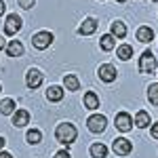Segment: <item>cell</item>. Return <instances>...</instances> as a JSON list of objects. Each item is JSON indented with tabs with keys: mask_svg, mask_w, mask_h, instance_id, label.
<instances>
[{
	"mask_svg": "<svg viewBox=\"0 0 158 158\" xmlns=\"http://www.w3.org/2000/svg\"><path fill=\"white\" fill-rule=\"evenodd\" d=\"M97 76L103 82H114V80H116V68H114L112 63H103V65H99Z\"/></svg>",
	"mask_w": 158,
	"mask_h": 158,
	"instance_id": "cell-8",
	"label": "cell"
},
{
	"mask_svg": "<svg viewBox=\"0 0 158 158\" xmlns=\"http://www.w3.org/2000/svg\"><path fill=\"white\" fill-rule=\"evenodd\" d=\"M51 42H53V34H51V32H38V34H34V38H32V44H34L38 51L49 49Z\"/></svg>",
	"mask_w": 158,
	"mask_h": 158,
	"instance_id": "cell-5",
	"label": "cell"
},
{
	"mask_svg": "<svg viewBox=\"0 0 158 158\" xmlns=\"http://www.w3.org/2000/svg\"><path fill=\"white\" fill-rule=\"evenodd\" d=\"M91 156L93 158H106L108 156V148L103 143H93L91 146Z\"/></svg>",
	"mask_w": 158,
	"mask_h": 158,
	"instance_id": "cell-19",
	"label": "cell"
},
{
	"mask_svg": "<svg viewBox=\"0 0 158 158\" xmlns=\"http://www.w3.org/2000/svg\"><path fill=\"white\" fill-rule=\"evenodd\" d=\"M47 97H49V101H61L63 99V89L61 86H49Z\"/></svg>",
	"mask_w": 158,
	"mask_h": 158,
	"instance_id": "cell-20",
	"label": "cell"
},
{
	"mask_svg": "<svg viewBox=\"0 0 158 158\" xmlns=\"http://www.w3.org/2000/svg\"><path fill=\"white\" fill-rule=\"evenodd\" d=\"M106 116L103 114H93V116H89V120H86V127H89V131L91 133H103L106 131Z\"/></svg>",
	"mask_w": 158,
	"mask_h": 158,
	"instance_id": "cell-3",
	"label": "cell"
},
{
	"mask_svg": "<svg viewBox=\"0 0 158 158\" xmlns=\"http://www.w3.org/2000/svg\"><path fill=\"white\" fill-rule=\"evenodd\" d=\"M154 2H158V0H154Z\"/></svg>",
	"mask_w": 158,
	"mask_h": 158,
	"instance_id": "cell-34",
	"label": "cell"
},
{
	"mask_svg": "<svg viewBox=\"0 0 158 158\" xmlns=\"http://www.w3.org/2000/svg\"><path fill=\"white\" fill-rule=\"evenodd\" d=\"M112 36L114 38H124L127 36V25L122 21H114L112 23Z\"/></svg>",
	"mask_w": 158,
	"mask_h": 158,
	"instance_id": "cell-18",
	"label": "cell"
},
{
	"mask_svg": "<svg viewBox=\"0 0 158 158\" xmlns=\"http://www.w3.org/2000/svg\"><path fill=\"white\" fill-rule=\"evenodd\" d=\"M25 139H27V143L36 146V143H40V141H42V133H40L38 129H32V131H27V135H25Z\"/></svg>",
	"mask_w": 158,
	"mask_h": 158,
	"instance_id": "cell-22",
	"label": "cell"
},
{
	"mask_svg": "<svg viewBox=\"0 0 158 158\" xmlns=\"http://www.w3.org/2000/svg\"><path fill=\"white\" fill-rule=\"evenodd\" d=\"M4 143H6V141H4V137H0V150L4 148Z\"/></svg>",
	"mask_w": 158,
	"mask_h": 158,
	"instance_id": "cell-31",
	"label": "cell"
},
{
	"mask_svg": "<svg viewBox=\"0 0 158 158\" xmlns=\"http://www.w3.org/2000/svg\"><path fill=\"white\" fill-rule=\"evenodd\" d=\"M152 137H154V139H158V122H154V124H152Z\"/></svg>",
	"mask_w": 158,
	"mask_h": 158,
	"instance_id": "cell-27",
	"label": "cell"
},
{
	"mask_svg": "<svg viewBox=\"0 0 158 158\" xmlns=\"http://www.w3.org/2000/svg\"><path fill=\"white\" fill-rule=\"evenodd\" d=\"M116 2H127V0H116Z\"/></svg>",
	"mask_w": 158,
	"mask_h": 158,
	"instance_id": "cell-32",
	"label": "cell"
},
{
	"mask_svg": "<svg viewBox=\"0 0 158 158\" xmlns=\"http://www.w3.org/2000/svg\"><path fill=\"white\" fill-rule=\"evenodd\" d=\"M85 108L86 110H97L99 108V97L93 93V91L85 93Z\"/></svg>",
	"mask_w": 158,
	"mask_h": 158,
	"instance_id": "cell-15",
	"label": "cell"
},
{
	"mask_svg": "<svg viewBox=\"0 0 158 158\" xmlns=\"http://www.w3.org/2000/svg\"><path fill=\"white\" fill-rule=\"evenodd\" d=\"M6 53H9V57H19V55H23V44L19 40H11L6 44Z\"/></svg>",
	"mask_w": 158,
	"mask_h": 158,
	"instance_id": "cell-13",
	"label": "cell"
},
{
	"mask_svg": "<svg viewBox=\"0 0 158 158\" xmlns=\"http://www.w3.org/2000/svg\"><path fill=\"white\" fill-rule=\"evenodd\" d=\"M17 2H19V6H23V9H32L36 0H17Z\"/></svg>",
	"mask_w": 158,
	"mask_h": 158,
	"instance_id": "cell-25",
	"label": "cell"
},
{
	"mask_svg": "<svg viewBox=\"0 0 158 158\" xmlns=\"http://www.w3.org/2000/svg\"><path fill=\"white\" fill-rule=\"evenodd\" d=\"M156 70V57L152 51H143L139 57V72L141 74H154Z\"/></svg>",
	"mask_w": 158,
	"mask_h": 158,
	"instance_id": "cell-2",
	"label": "cell"
},
{
	"mask_svg": "<svg viewBox=\"0 0 158 158\" xmlns=\"http://www.w3.org/2000/svg\"><path fill=\"white\" fill-rule=\"evenodd\" d=\"M112 150H114L118 156H127V154H131V152H133V143H131L129 139H124V137H118V139H114Z\"/></svg>",
	"mask_w": 158,
	"mask_h": 158,
	"instance_id": "cell-7",
	"label": "cell"
},
{
	"mask_svg": "<svg viewBox=\"0 0 158 158\" xmlns=\"http://www.w3.org/2000/svg\"><path fill=\"white\" fill-rule=\"evenodd\" d=\"M148 99L152 106H158V85H150L148 89Z\"/></svg>",
	"mask_w": 158,
	"mask_h": 158,
	"instance_id": "cell-24",
	"label": "cell"
},
{
	"mask_svg": "<svg viewBox=\"0 0 158 158\" xmlns=\"http://www.w3.org/2000/svg\"><path fill=\"white\" fill-rule=\"evenodd\" d=\"M63 86H65L68 91H78L80 82H78V78H76L74 74H65V78H63Z\"/></svg>",
	"mask_w": 158,
	"mask_h": 158,
	"instance_id": "cell-17",
	"label": "cell"
},
{
	"mask_svg": "<svg viewBox=\"0 0 158 158\" xmlns=\"http://www.w3.org/2000/svg\"><path fill=\"white\" fill-rule=\"evenodd\" d=\"M30 122V112L27 110H17L15 114H13V124L19 129V127H25Z\"/></svg>",
	"mask_w": 158,
	"mask_h": 158,
	"instance_id": "cell-11",
	"label": "cell"
},
{
	"mask_svg": "<svg viewBox=\"0 0 158 158\" xmlns=\"http://www.w3.org/2000/svg\"><path fill=\"white\" fill-rule=\"evenodd\" d=\"M118 57H120L122 61L131 59V57H133V47H131V44H120V47H118Z\"/></svg>",
	"mask_w": 158,
	"mask_h": 158,
	"instance_id": "cell-23",
	"label": "cell"
},
{
	"mask_svg": "<svg viewBox=\"0 0 158 158\" xmlns=\"http://www.w3.org/2000/svg\"><path fill=\"white\" fill-rule=\"evenodd\" d=\"M135 124H137L139 129L150 127V114H148V112H143V110H141V112H137V114H135Z\"/></svg>",
	"mask_w": 158,
	"mask_h": 158,
	"instance_id": "cell-16",
	"label": "cell"
},
{
	"mask_svg": "<svg viewBox=\"0 0 158 158\" xmlns=\"http://www.w3.org/2000/svg\"><path fill=\"white\" fill-rule=\"evenodd\" d=\"M95 30H97V19H93V17H86L85 21L80 23V27H78V34H80V36H91Z\"/></svg>",
	"mask_w": 158,
	"mask_h": 158,
	"instance_id": "cell-9",
	"label": "cell"
},
{
	"mask_svg": "<svg viewBox=\"0 0 158 158\" xmlns=\"http://www.w3.org/2000/svg\"><path fill=\"white\" fill-rule=\"evenodd\" d=\"M76 135H78V131H76V127H74V124H70V122H61L59 127H57V131H55L57 141H59V143H63V146L74 143V141H76Z\"/></svg>",
	"mask_w": 158,
	"mask_h": 158,
	"instance_id": "cell-1",
	"label": "cell"
},
{
	"mask_svg": "<svg viewBox=\"0 0 158 158\" xmlns=\"http://www.w3.org/2000/svg\"><path fill=\"white\" fill-rule=\"evenodd\" d=\"M99 47H101V51H114V47H116V38L112 36V34H103L101 40H99Z\"/></svg>",
	"mask_w": 158,
	"mask_h": 158,
	"instance_id": "cell-14",
	"label": "cell"
},
{
	"mask_svg": "<svg viewBox=\"0 0 158 158\" xmlns=\"http://www.w3.org/2000/svg\"><path fill=\"white\" fill-rule=\"evenodd\" d=\"M0 91H2V86H0Z\"/></svg>",
	"mask_w": 158,
	"mask_h": 158,
	"instance_id": "cell-33",
	"label": "cell"
},
{
	"mask_svg": "<svg viewBox=\"0 0 158 158\" xmlns=\"http://www.w3.org/2000/svg\"><path fill=\"white\" fill-rule=\"evenodd\" d=\"M4 9H6V6H4V2H2V0H0V15H2V13H4Z\"/></svg>",
	"mask_w": 158,
	"mask_h": 158,
	"instance_id": "cell-30",
	"label": "cell"
},
{
	"mask_svg": "<svg viewBox=\"0 0 158 158\" xmlns=\"http://www.w3.org/2000/svg\"><path fill=\"white\" fill-rule=\"evenodd\" d=\"M116 129L122 131V133H129L131 129H133V116L131 114H127V112H120V114H116Z\"/></svg>",
	"mask_w": 158,
	"mask_h": 158,
	"instance_id": "cell-6",
	"label": "cell"
},
{
	"mask_svg": "<svg viewBox=\"0 0 158 158\" xmlns=\"http://www.w3.org/2000/svg\"><path fill=\"white\" fill-rule=\"evenodd\" d=\"M21 25H23L21 23V17L13 13V15L6 17V21H4V34H6V36H15V34L21 30Z\"/></svg>",
	"mask_w": 158,
	"mask_h": 158,
	"instance_id": "cell-4",
	"label": "cell"
},
{
	"mask_svg": "<svg viewBox=\"0 0 158 158\" xmlns=\"http://www.w3.org/2000/svg\"><path fill=\"white\" fill-rule=\"evenodd\" d=\"M53 158H72V156H70V152H68V150H59Z\"/></svg>",
	"mask_w": 158,
	"mask_h": 158,
	"instance_id": "cell-26",
	"label": "cell"
},
{
	"mask_svg": "<svg viewBox=\"0 0 158 158\" xmlns=\"http://www.w3.org/2000/svg\"><path fill=\"white\" fill-rule=\"evenodd\" d=\"M2 49H6V42H4V38L0 36V51H2Z\"/></svg>",
	"mask_w": 158,
	"mask_h": 158,
	"instance_id": "cell-29",
	"label": "cell"
},
{
	"mask_svg": "<svg viewBox=\"0 0 158 158\" xmlns=\"http://www.w3.org/2000/svg\"><path fill=\"white\" fill-rule=\"evenodd\" d=\"M0 114H4V116L15 114V101H13V99H4V101H0Z\"/></svg>",
	"mask_w": 158,
	"mask_h": 158,
	"instance_id": "cell-21",
	"label": "cell"
},
{
	"mask_svg": "<svg viewBox=\"0 0 158 158\" xmlns=\"http://www.w3.org/2000/svg\"><path fill=\"white\" fill-rule=\"evenodd\" d=\"M25 85L30 86V89H38V86L42 85V74H40V70H30V72L25 74Z\"/></svg>",
	"mask_w": 158,
	"mask_h": 158,
	"instance_id": "cell-10",
	"label": "cell"
},
{
	"mask_svg": "<svg viewBox=\"0 0 158 158\" xmlns=\"http://www.w3.org/2000/svg\"><path fill=\"white\" fill-rule=\"evenodd\" d=\"M0 158H13V156L9 154V152H2V150H0Z\"/></svg>",
	"mask_w": 158,
	"mask_h": 158,
	"instance_id": "cell-28",
	"label": "cell"
},
{
	"mask_svg": "<svg viewBox=\"0 0 158 158\" xmlns=\"http://www.w3.org/2000/svg\"><path fill=\"white\" fill-rule=\"evenodd\" d=\"M137 40H139V42H143V44L152 42V40H154V30H152V27H148V25H141V27L137 30Z\"/></svg>",
	"mask_w": 158,
	"mask_h": 158,
	"instance_id": "cell-12",
	"label": "cell"
}]
</instances>
